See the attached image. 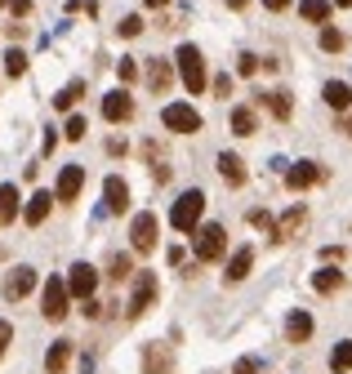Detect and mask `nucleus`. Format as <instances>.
Masks as SVG:
<instances>
[{"label":"nucleus","mask_w":352,"mask_h":374,"mask_svg":"<svg viewBox=\"0 0 352 374\" xmlns=\"http://www.w3.org/2000/svg\"><path fill=\"white\" fill-rule=\"evenodd\" d=\"M201 214H206V192H201V187H192V192H183V196L174 201V210H170V223H174L178 232H196Z\"/></svg>","instance_id":"7ed1b4c3"},{"label":"nucleus","mask_w":352,"mask_h":374,"mask_svg":"<svg viewBox=\"0 0 352 374\" xmlns=\"http://www.w3.org/2000/svg\"><path fill=\"white\" fill-rule=\"evenodd\" d=\"M67 294L72 299H94V290H98V267L94 263H72V272H67Z\"/></svg>","instance_id":"6e6552de"},{"label":"nucleus","mask_w":352,"mask_h":374,"mask_svg":"<svg viewBox=\"0 0 352 374\" xmlns=\"http://www.w3.org/2000/svg\"><path fill=\"white\" fill-rule=\"evenodd\" d=\"M9 9H14V18H27V14H31V0H9Z\"/></svg>","instance_id":"79ce46f5"},{"label":"nucleus","mask_w":352,"mask_h":374,"mask_svg":"<svg viewBox=\"0 0 352 374\" xmlns=\"http://www.w3.org/2000/svg\"><path fill=\"white\" fill-rule=\"evenodd\" d=\"M219 178L228 187H241L245 183V161L237 156V151H219Z\"/></svg>","instance_id":"f3484780"},{"label":"nucleus","mask_w":352,"mask_h":374,"mask_svg":"<svg viewBox=\"0 0 352 374\" xmlns=\"http://www.w3.org/2000/svg\"><path fill=\"white\" fill-rule=\"evenodd\" d=\"M330 5H339V9H352V0H330Z\"/></svg>","instance_id":"de8ad7c7"},{"label":"nucleus","mask_w":352,"mask_h":374,"mask_svg":"<svg viewBox=\"0 0 352 374\" xmlns=\"http://www.w3.org/2000/svg\"><path fill=\"white\" fill-rule=\"evenodd\" d=\"M321 178H326V169L316 165V161H299V165H290V169H286V183L294 187V192H304V187L321 183Z\"/></svg>","instance_id":"ddd939ff"},{"label":"nucleus","mask_w":352,"mask_h":374,"mask_svg":"<svg viewBox=\"0 0 352 374\" xmlns=\"http://www.w3.org/2000/svg\"><path fill=\"white\" fill-rule=\"evenodd\" d=\"M294 5V0H263V9H272V14H286Z\"/></svg>","instance_id":"37998d69"},{"label":"nucleus","mask_w":352,"mask_h":374,"mask_svg":"<svg viewBox=\"0 0 352 374\" xmlns=\"http://www.w3.org/2000/svg\"><path fill=\"white\" fill-rule=\"evenodd\" d=\"M343 129H348V134H352V116H348V121H343Z\"/></svg>","instance_id":"8fccbe9b"},{"label":"nucleus","mask_w":352,"mask_h":374,"mask_svg":"<svg viewBox=\"0 0 352 374\" xmlns=\"http://www.w3.org/2000/svg\"><path fill=\"white\" fill-rule=\"evenodd\" d=\"M312 290H316V294H334V290H343V272H339V263L316 272V277H312Z\"/></svg>","instance_id":"5701e85b"},{"label":"nucleus","mask_w":352,"mask_h":374,"mask_svg":"<svg viewBox=\"0 0 352 374\" xmlns=\"http://www.w3.org/2000/svg\"><path fill=\"white\" fill-rule=\"evenodd\" d=\"M267 107H272V116H277V121H290V112H294V98H290V90H272V94H267Z\"/></svg>","instance_id":"cd10ccee"},{"label":"nucleus","mask_w":352,"mask_h":374,"mask_svg":"<svg viewBox=\"0 0 352 374\" xmlns=\"http://www.w3.org/2000/svg\"><path fill=\"white\" fill-rule=\"evenodd\" d=\"M80 187H85V165H63L58 169V183H54V201H76Z\"/></svg>","instance_id":"9d476101"},{"label":"nucleus","mask_w":352,"mask_h":374,"mask_svg":"<svg viewBox=\"0 0 352 374\" xmlns=\"http://www.w3.org/2000/svg\"><path fill=\"white\" fill-rule=\"evenodd\" d=\"M228 5H232V9H245V0H228Z\"/></svg>","instance_id":"09e8293b"},{"label":"nucleus","mask_w":352,"mask_h":374,"mask_svg":"<svg viewBox=\"0 0 352 374\" xmlns=\"http://www.w3.org/2000/svg\"><path fill=\"white\" fill-rule=\"evenodd\" d=\"M170 80H174V67L165 63V58H152V63H147V85H152L156 94L170 90Z\"/></svg>","instance_id":"4be33fe9"},{"label":"nucleus","mask_w":352,"mask_h":374,"mask_svg":"<svg viewBox=\"0 0 352 374\" xmlns=\"http://www.w3.org/2000/svg\"><path fill=\"white\" fill-rule=\"evenodd\" d=\"M192 250H196L201 263L223 259V254H228V232H223L219 223H196V232H192Z\"/></svg>","instance_id":"f03ea898"},{"label":"nucleus","mask_w":352,"mask_h":374,"mask_svg":"<svg viewBox=\"0 0 352 374\" xmlns=\"http://www.w3.org/2000/svg\"><path fill=\"white\" fill-rule=\"evenodd\" d=\"M18 214H23V205H18V187H14V183H0V228H9Z\"/></svg>","instance_id":"6ab92c4d"},{"label":"nucleus","mask_w":352,"mask_h":374,"mask_svg":"<svg viewBox=\"0 0 352 374\" xmlns=\"http://www.w3.org/2000/svg\"><path fill=\"white\" fill-rule=\"evenodd\" d=\"M103 196H107V210H112V214H125V210H129V183H125L121 174H107Z\"/></svg>","instance_id":"dca6fc26"},{"label":"nucleus","mask_w":352,"mask_h":374,"mask_svg":"<svg viewBox=\"0 0 352 374\" xmlns=\"http://www.w3.org/2000/svg\"><path fill=\"white\" fill-rule=\"evenodd\" d=\"M36 285H41L36 267H31V263H18V267H14L9 277H5V299H9V303H18V299H27L31 290H36Z\"/></svg>","instance_id":"1a4fd4ad"},{"label":"nucleus","mask_w":352,"mask_h":374,"mask_svg":"<svg viewBox=\"0 0 352 374\" xmlns=\"http://www.w3.org/2000/svg\"><path fill=\"white\" fill-rule=\"evenodd\" d=\"M139 31H143V18H139V14H125V18H121V36H125V41H134Z\"/></svg>","instance_id":"f704fd0d"},{"label":"nucleus","mask_w":352,"mask_h":374,"mask_svg":"<svg viewBox=\"0 0 352 374\" xmlns=\"http://www.w3.org/2000/svg\"><path fill=\"white\" fill-rule=\"evenodd\" d=\"M232 94V76L223 72V76H214V98H228Z\"/></svg>","instance_id":"4c0bfd02"},{"label":"nucleus","mask_w":352,"mask_h":374,"mask_svg":"<svg viewBox=\"0 0 352 374\" xmlns=\"http://www.w3.org/2000/svg\"><path fill=\"white\" fill-rule=\"evenodd\" d=\"M304 218H308V214H304V205H290L286 214H281V223H277V241H286V236H294L299 228H304Z\"/></svg>","instance_id":"393cba45"},{"label":"nucleus","mask_w":352,"mask_h":374,"mask_svg":"<svg viewBox=\"0 0 352 374\" xmlns=\"http://www.w3.org/2000/svg\"><path fill=\"white\" fill-rule=\"evenodd\" d=\"M259 370V361H255V356H241V361H237V370H232V374H255Z\"/></svg>","instance_id":"a19ab883"},{"label":"nucleus","mask_w":352,"mask_h":374,"mask_svg":"<svg viewBox=\"0 0 352 374\" xmlns=\"http://www.w3.org/2000/svg\"><path fill=\"white\" fill-rule=\"evenodd\" d=\"M321 259H326V263H330V259L339 263V259H343V250H339V245H326V250H321Z\"/></svg>","instance_id":"c03bdc74"},{"label":"nucleus","mask_w":352,"mask_h":374,"mask_svg":"<svg viewBox=\"0 0 352 374\" xmlns=\"http://www.w3.org/2000/svg\"><path fill=\"white\" fill-rule=\"evenodd\" d=\"M85 129H90V121H85V116H67V125H63V139L80 143V139H85Z\"/></svg>","instance_id":"2f4dec72"},{"label":"nucleus","mask_w":352,"mask_h":374,"mask_svg":"<svg viewBox=\"0 0 352 374\" xmlns=\"http://www.w3.org/2000/svg\"><path fill=\"white\" fill-rule=\"evenodd\" d=\"M156 272H134V299H129V321H139L147 308H152V299H156Z\"/></svg>","instance_id":"0eeeda50"},{"label":"nucleus","mask_w":352,"mask_h":374,"mask_svg":"<svg viewBox=\"0 0 352 374\" xmlns=\"http://www.w3.org/2000/svg\"><path fill=\"white\" fill-rule=\"evenodd\" d=\"M250 267H255V245H241V250H232V259H228V272H223V281L228 285H237L250 277Z\"/></svg>","instance_id":"4468645a"},{"label":"nucleus","mask_w":352,"mask_h":374,"mask_svg":"<svg viewBox=\"0 0 352 374\" xmlns=\"http://www.w3.org/2000/svg\"><path fill=\"white\" fill-rule=\"evenodd\" d=\"M116 76H121V85L139 80V63H134V58H121V63H116Z\"/></svg>","instance_id":"c9c22d12"},{"label":"nucleus","mask_w":352,"mask_h":374,"mask_svg":"<svg viewBox=\"0 0 352 374\" xmlns=\"http://www.w3.org/2000/svg\"><path fill=\"white\" fill-rule=\"evenodd\" d=\"M143 370H147V374H174V352H170V343H147V348H143Z\"/></svg>","instance_id":"f8f14e48"},{"label":"nucleus","mask_w":352,"mask_h":374,"mask_svg":"<svg viewBox=\"0 0 352 374\" xmlns=\"http://www.w3.org/2000/svg\"><path fill=\"white\" fill-rule=\"evenodd\" d=\"M143 5H147V9H165V5H170V0H143Z\"/></svg>","instance_id":"49530a36"},{"label":"nucleus","mask_w":352,"mask_h":374,"mask_svg":"<svg viewBox=\"0 0 352 374\" xmlns=\"http://www.w3.org/2000/svg\"><path fill=\"white\" fill-rule=\"evenodd\" d=\"M255 129H259V116H255V107H237V112H232V134L250 139Z\"/></svg>","instance_id":"a878e982"},{"label":"nucleus","mask_w":352,"mask_h":374,"mask_svg":"<svg viewBox=\"0 0 352 374\" xmlns=\"http://www.w3.org/2000/svg\"><path fill=\"white\" fill-rule=\"evenodd\" d=\"M161 125L174 129V134H196V129H201V112H196L192 103H165Z\"/></svg>","instance_id":"423d86ee"},{"label":"nucleus","mask_w":352,"mask_h":374,"mask_svg":"<svg viewBox=\"0 0 352 374\" xmlns=\"http://www.w3.org/2000/svg\"><path fill=\"white\" fill-rule=\"evenodd\" d=\"M80 303H85V316H90V321L103 316V303H98V299H80Z\"/></svg>","instance_id":"ea45409f"},{"label":"nucleus","mask_w":352,"mask_h":374,"mask_svg":"<svg viewBox=\"0 0 352 374\" xmlns=\"http://www.w3.org/2000/svg\"><path fill=\"white\" fill-rule=\"evenodd\" d=\"M49 210H54V196H49V192H31L27 205H23V223L27 228H41L45 218H49Z\"/></svg>","instance_id":"2eb2a0df"},{"label":"nucleus","mask_w":352,"mask_h":374,"mask_svg":"<svg viewBox=\"0 0 352 374\" xmlns=\"http://www.w3.org/2000/svg\"><path fill=\"white\" fill-rule=\"evenodd\" d=\"M330 370H334V374H348V370H352V343H334V352H330Z\"/></svg>","instance_id":"c756f323"},{"label":"nucleus","mask_w":352,"mask_h":374,"mask_svg":"<svg viewBox=\"0 0 352 374\" xmlns=\"http://www.w3.org/2000/svg\"><path fill=\"white\" fill-rule=\"evenodd\" d=\"M237 72H241V76H255V72H259V54H241Z\"/></svg>","instance_id":"e433bc0d"},{"label":"nucleus","mask_w":352,"mask_h":374,"mask_svg":"<svg viewBox=\"0 0 352 374\" xmlns=\"http://www.w3.org/2000/svg\"><path fill=\"white\" fill-rule=\"evenodd\" d=\"M321 98H326V107L348 112V107H352V85H348V80H330L326 90H321Z\"/></svg>","instance_id":"aec40b11"},{"label":"nucleus","mask_w":352,"mask_h":374,"mask_svg":"<svg viewBox=\"0 0 352 374\" xmlns=\"http://www.w3.org/2000/svg\"><path fill=\"white\" fill-rule=\"evenodd\" d=\"M67 361H72V338H58V343H49V352H45V370H49V374H63Z\"/></svg>","instance_id":"412c9836"},{"label":"nucleus","mask_w":352,"mask_h":374,"mask_svg":"<svg viewBox=\"0 0 352 374\" xmlns=\"http://www.w3.org/2000/svg\"><path fill=\"white\" fill-rule=\"evenodd\" d=\"M178 80L188 85V94H206V85H210V72H206V58H201V49L196 45H178Z\"/></svg>","instance_id":"f257e3e1"},{"label":"nucleus","mask_w":352,"mask_h":374,"mask_svg":"<svg viewBox=\"0 0 352 374\" xmlns=\"http://www.w3.org/2000/svg\"><path fill=\"white\" fill-rule=\"evenodd\" d=\"M321 49H326V54H339V49H343V31L339 27H321Z\"/></svg>","instance_id":"473e14b6"},{"label":"nucleus","mask_w":352,"mask_h":374,"mask_svg":"<svg viewBox=\"0 0 352 374\" xmlns=\"http://www.w3.org/2000/svg\"><path fill=\"white\" fill-rule=\"evenodd\" d=\"M250 223H255L259 232H267V236L277 241V223H272V214H267V210H250Z\"/></svg>","instance_id":"72a5a7b5"},{"label":"nucleus","mask_w":352,"mask_h":374,"mask_svg":"<svg viewBox=\"0 0 352 374\" xmlns=\"http://www.w3.org/2000/svg\"><path fill=\"white\" fill-rule=\"evenodd\" d=\"M9 343H14V326H9V321H0V356H5Z\"/></svg>","instance_id":"58836bf2"},{"label":"nucleus","mask_w":352,"mask_h":374,"mask_svg":"<svg viewBox=\"0 0 352 374\" xmlns=\"http://www.w3.org/2000/svg\"><path fill=\"white\" fill-rule=\"evenodd\" d=\"M0 5H9V0H0Z\"/></svg>","instance_id":"3c124183"},{"label":"nucleus","mask_w":352,"mask_h":374,"mask_svg":"<svg viewBox=\"0 0 352 374\" xmlns=\"http://www.w3.org/2000/svg\"><path fill=\"white\" fill-rule=\"evenodd\" d=\"M134 116V98L125 94V90H112V94H103V121H112V125H125Z\"/></svg>","instance_id":"9b49d317"},{"label":"nucleus","mask_w":352,"mask_h":374,"mask_svg":"<svg viewBox=\"0 0 352 374\" xmlns=\"http://www.w3.org/2000/svg\"><path fill=\"white\" fill-rule=\"evenodd\" d=\"M23 72H27V54H23V49H9V54H5V76L18 80Z\"/></svg>","instance_id":"7c9ffc66"},{"label":"nucleus","mask_w":352,"mask_h":374,"mask_svg":"<svg viewBox=\"0 0 352 374\" xmlns=\"http://www.w3.org/2000/svg\"><path fill=\"white\" fill-rule=\"evenodd\" d=\"M156 236H161V218H156L152 210L134 214V223H129V245H134V254H152V250H156Z\"/></svg>","instance_id":"20e7f679"},{"label":"nucleus","mask_w":352,"mask_h":374,"mask_svg":"<svg viewBox=\"0 0 352 374\" xmlns=\"http://www.w3.org/2000/svg\"><path fill=\"white\" fill-rule=\"evenodd\" d=\"M67 303H72L67 285H63L58 277H49V281H45V290H41V316H45V321H63L67 312H72Z\"/></svg>","instance_id":"39448f33"},{"label":"nucleus","mask_w":352,"mask_h":374,"mask_svg":"<svg viewBox=\"0 0 352 374\" xmlns=\"http://www.w3.org/2000/svg\"><path fill=\"white\" fill-rule=\"evenodd\" d=\"M330 14H334L330 0H299V18L304 23H330Z\"/></svg>","instance_id":"b1692460"},{"label":"nucleus","mask_w":352,"mask_h":374,"mask_svg":"<svg viewBox=\"0 0 352 374\" xmlns=\"http://www.w3.org/2000/svg\"><path fill=\"white\" fill-rule=\"evenodd\" d=\"M107 277H112V281H129V277H134V259H129V254H112Z\"/></svg>","instance_id":"c85d7f7f"},{"label":"nucleus","mask_w":352,"mask_h":374,"mask_svg":"<svg viewBox=\"0 0 352 374\" xmlns=\"http://www.w3.org/2000/svg\"><path fill=\"white\" fill-rule=\"evenodd\" d=\"M80 94H85V80H72V85H63V90L54 94V107H58V112H72Z\"/></svg>","instance_id":"bb28decb"},{"label":"nucleus","mask_w":352,"mask_h":374,"mask_svg":"<svg viewBox=\"0 0 352 374\" xmlns=\"http://www.w3.org/2000/svg\"><path fill=\"white\" fill-rule=\"evenodd\" d=\"M286 338H290V343H308V338H312V316L304 308H294L286 316Z\"/></svg>","instance_id":"a211bd4d"},{"label":"nucleus","mask_w":352,"mask_h":374,"mask_svg":"<svg viewBox=\"0 0 352 374\" xmlns=\"http://www.w3.org/2000/svg\"><path fill=\"white\" fill-rule=\"evenodd\" d=\"M152 178L156 183H170V165H152Z\"/></svg>","instance_id":"a18cd8bd"}]
</instances>
